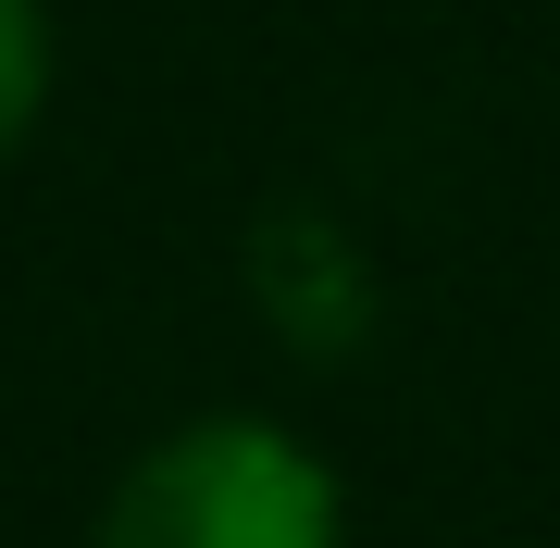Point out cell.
<instances>
[{
    "mask_svg": "<svg viewBox=\"0 0 560 548\" xmlns=\"http://www.w3.org/2000/svg\"><path fill=\"white\" fill-rule=\"evenodd\" d=\"M101 548H337V474L287 424L212 411L125 462Z\"/></svg>",
    "mask_w": 560,
    "mask_h": 548,
    "instance_id": "1",
    "label": "cell"
},
{
    "mask_svg": "<svg viewBox=\"0 0 560 548\" xmlns=\"http://www.w3.org/2000/svg\"><path fill=\"white\" fill-rule=\"evenodd\" d=\"M38 101H50V13L38 0H0V163L38 125Z\"/></svg>",
    "mask_w": 560,
    "mask_h": 548,
    "instance_id": "2",
    "label": "cell"
}]
</instances>
